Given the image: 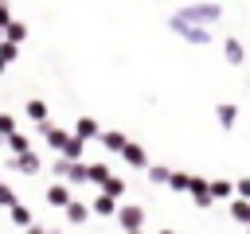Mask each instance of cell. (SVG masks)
Wrapping results in <instances>:
<instances>
[{"label":"cell","instance_id":"cell-1","mask_svg":"<svg viewBox=\"0 0 250 234\" xmlns=\"http://www.w3.org/2000/svg\"><path fill=\"white\" fill-rule=\"evenodd\" d=\"M105 164H90V168H82V179H90V183H105Z\"/></svg>","mask_w":250,"mask_h":234},{"label":"cell","instance_id":"cell-2","mask_svg":"<svg viewBox=\"0 0 250 234\" xmlns=\"http://www.w3.org/2000/svg\"><path fill=\"white\" fill-rule=\"evenodd\" d=\"M47 199H51V207H66V203H70V191H66L62 183H55V187L47 191Z\"/></svg>","mask_w":250,"mask_h":234},{"label":"cell","instance_id":"cell-3","mask_svg":"<svg viewBox=\"0 0 250 234\" xmlns=\"http://www.w3.org/2000/svg\"><path fill=\"white\" fill-rule=\"evenodd\" d=\"M141 218H145V214H141V207H125V211H121V226H129V230H137V226H141Z\"/></svg>","mask_w":250,"mask_h":234},{"label":"cell","instance_id":"cell-4","mask_svg":"<svg viewBox=\"0 0 250 234\" xmlns=\"http://www.w3.org/2000/svg\"><path fill=\"white\" fill-rule=\"evenodd\" d=\"M23 113H27L31 121H47V105H43V101H27V109H23Z\"/></svg>","mask_w":250,"mask_h":234},{"label":"cell","instance_id":"cell-5","mask_svg":"<svg viewBox=\"0 0 250 234\" xmlns=\"http://www.w3.org/2000/svg\"><path fill=\"white\" fill-rule=\"evenodd\" d=\"M66 218L70 222H82L86 218V203H66Z\"/></svg>","mask_w":250,"mask_h":234},{"label":"cell","instance_id":"cell-6","mask_svg":"<svg viewBox=\"0 0 250 234\" xmlns=\"http://www.w3.org/2000/svg\"><path fill=\"white\" fill-rule=\"evenodd\" d=\"M78 136H98V125H94L90 117H82V121H78ZM78 136H74V140H78Z\"/></svg>","mask_w":250,"mask_h":234},{"label":"cell","instance_id":"cell-7","mask_svg":"<svg viewBox=\"0 0 250 234\" xmlns=\"http://www.w3.org/2000/svg\"><path fill=\"white\" fill-rule=\"evenodd\" d=\"M227 58H230V62L242 58V43H238V39H227Z\"/></svg>","mask_w":250,"mask_h":234},{"label":"cell","instance_id":"cell-8","mask_svg":"<svg viewBox=\"0 0 250 234\" xmlns=\"http://www.w3.org/2000/svg\"><path fill=\"white\" fill-rule=\"evenodd\" d=\"M105 148L121 152V148H125V136H121V133H105Z\"/></svg>","mask_w":250,"mask_h":234},{"label":"cell","instance_id":"cell-9","mask_svg":"<svg viewBox=\"0 0 250 234\" xmlns=\"http://www.w3.org/2000/svg\"><path fill=\"white\" fill-rule=\"evenodd\" d=\"M121 152H125V156H129V164H145V152H141V148H137V144H125V148H121Z\"/></svg>","mask_w":250,"mask_h":234},{"label":"cell","instance_id":"cell-10","mask_svg":"<svg viewBox=\"0 0 250 234\" xmlns=\"http://www.w3.org/2000/svg\"><path fill=\"white\" fill-rule=\"evenodd\" d=\"M234 113H238L234 105H219V121H223V125H234Z\"/></svg>","mask_w":250,"mask_h":234},{"label":"cell","instance_id":"cell-11","mask_svg":"<svg viewBox=\"0 0 250 234\" xmlns=\"http://www.w3.org/2000/svg\"><path fill=\"white\" fill-rule=\"evenodd\" d=\"M47 136H51V144H55V148H62V144H66V133H62V129H51V125H47Z\"/></svg>","mask_w":250,"mask_h":234},{"label":"cell","instance_id":"cell-12","mask_svg":"<svg viewBox=\"0 0 250 234\" xmlns=\"http://www.w3.org/2000/svg\"><path fill=\"white\" fill-rule=\"evenodd\" d=\"M16 168H20V172H35V168H39V160H35V156H20V160H16Z\"/></svg>","mask_w":250,"mask_h":234},{"label":"cell","instance_id":"cell-13","mask_svg":"<svg viewBox=\"0 0 250 234\" xmlns=\"http://www.w3.org/2000/svg\"><path fill=\"white\" fill-rule=\"evenodd\" d=\"M168 176H172V172H168V168H148V179H152V183H164V179H168Z\"/></svg>","mask_w":250,"mask_h":234},{"label":"cell","instance_id":"cell-14","mask_svg":"<svg viewBox=\"0 0 250 234\" xmlns=\"http://www.w3.org/2000/svg\"><path fill=\"white\" fill-rule=\"evenodd\" d=\"M230 207H234V218H238V222H246V218H250V211H246V203H242V199H238V203H230Z\"/></svg>","mask_w":250,"mask_h":234},{"label":"cell","instance_id":"cell-15","mask_svg":"<svg viewBox=\"0 0 250 234\" xmlns=\"http://www.w3.org/2000/svg\"><path fill=\"white\" fill-rule=\"evenodd\" d=\"M94 211H98V214H113V199H98Z\"/></svg>","mask_w":250,"mask_h":234},{"label":"cell","instance_id":"cell-16","mask_svg":"<svg viewBox=\"0 0 250 234\" xmlns=\"http://www.w3.org/2000/svg\"><path fill=\"white\" fill-rule=\"evenodd\" d=\"M12 58H16V47L4 43V47H0V62H12Z\"/></svg>","mask_w":250,"mask_h":234},{"label":"cell","instance_id":"cell-17","mask_svg":"<svg viewBox=\"0 0 250 234\" xmlns=\"http://www.w3.org/2000/svg\"><path fill=\"white\" fill-rule=\"evenodd\" d=\"M211 191H215V195H227V191H230V183H227V179H215V183H211Z\"/></svg>","mask_w":250,"mask_h":234},{"label":"cell","instance_id":"cell-18","mask_svg":"<svg viewBox=\"0 0 250 234\" xmlns=\"http://www.w3.org/2000/svg\"><path fill=\"white\" fill-rule=\"evenodd\" d=\"M16 125H12V117H0V133H12Z\"/></svg>","mask_w":250,"mask_h":234},{"label":"cell","instance_id":"cell-19","mask_svg":"<svg viewBox=\"0 0 250 234\" xmlns=\"http://www.w3.org/2000/svg\"><path fill=\"white\" fill-rule=\"evenodd\" d=\"M0 203H12V191L8 187H0Z\"/></svg>","mask_w":250,"mask_h":234}]
</instances>
